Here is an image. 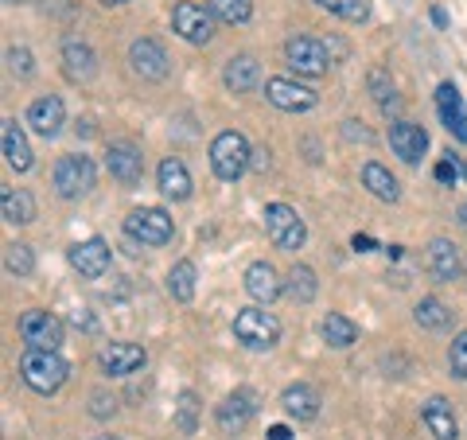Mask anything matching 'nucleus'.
Masks as SVG:
<instances>
[{"mask_svg": "<svg viewBox=\"0 0 467 440\" xmlns=\"http://www.w3.org/2000/svg\"><path fill=\"white\" fill-rule=\"evenodd\" d=\"M250 168L265 172V168H269V149H254V156H250Z\"/></svg>", "mask_w": 467, "mask_h": 440, "instance_id": "37998d69", "label": "nucleus"}, {"mask_svg": "<svg viewBox=\"0 0 467 440\" xmlns=\"http://www.w3.org/2000/svg\"><path fill=\"white\" fill-rule=\"evenodd\" d=\"M355 249H358V254H370V249H374V242L367 238V234H355Z\"/></svg>", "mask_w": 467, "mask_h": 440, "instance_id": "c03bdc74", "label": "nucleus"}, {"mask_svg": "<svg viewBox=\"0 0 467 440\" xmlns=\"http://www.w3.org/2000/svg\"><path fill=\"white\" fill-rule=\"evenodd\" d=\"M20 335L27 347H47V351H58L63 347V320H58L55 312H43V308H32V312L20 316Z\"/></svg>", "mask_w": 467, "mask_h": 440, "instance_id": "9d476101", "label": "nucleus"}, {"mask_svg": "<svg viewBox=\"0 0 467 440\" xmlns=\"http://www.w3.org/2000/svg\"><path fill=\"white\" fill-rule=\"evenodd\" d=\"M98 440H121V436H98Z\"/></svg>", "mask_w": 467, "mask_h": 440, "instance_id": "3c124183", "label": "nucleus"}, {"mask_svg": "<svg viewBox=\"0 0 467 440\" xmlns=\"http://www.w3.org/2000/svg\"><path fill=\"white\" fill-rule=\"evenodd\" d=\"M389 149H393V156H401L405 164H420V156L429 152V133L413 121H393L389 125Z\"/></svg>", "mask_w": 467, "mask_h": 440, "instance_id": "6ab92c4d", "label": "nucleus"}, {"mask_svg": "<svg viewBox=\"0 0 467 440\" xmlns=\"http://www.w3.org/2000/svg\"><path fill=\"white\" fill-rule=\"evenodd\" d=\"M129 67L149 82H164L171 75V58L156 39H133V47H129Z\"/></svg>", "mask_w": 467, "mask_h": 440, "instance_id": "4468645a", "label": "nucleus"}, {"mask_svg": "<svg viewBox=\"0 0 467 440\" xmlns=\"http://www.w3.org/2000/svg\"><path fill=\"white\" fill-rule=\"evenodd\" d=\"M0 215L12 226H27V223H36V199L24 187H0Z\"/></svg>", "mask_w": 467, "mask_h": 440, "instance_id": "bb28decb", "label": "nucleus"}, {"mask_svg": "<svg viewBox=\"0 0 467 440\" xmlns=\"http://www.w3.org/2000/svg\"><path fill=\"white\" fill-rule=\"evenodd\" d=\"M195 261H180V266H171L168 273V297L180 300V304H192L195 300Z\"/></svg>", "mask_w": 467, "mask_h": 440, "instance_id": "7c9ffc66", "label": "nucleus"}, {"mask_svg": "<svg viewBox=\"0 0 467 440\" xmlns=\"http://www.w3.org/2000/svg\"><path fill=\"white\" fill-rule=\"evenodd\" d=\"M257 405H261V398H257L254 390H234L230 398H223V405H214V424H218V433L238 436L245 424L257 417Z\"/></svg>", "mask_w": 467, "mask_h": 440, "instance_id": "1a4fd4ad", "label": "nucleus"}, {"mask_svg": "<svg viewBox=\"0 0 467 440\" xmlns=\"http://www.w3.org/2000/svg\"><path fill=\"white\" fill-rule=\"evenodd\" d=\"M448 366H451V374L463 378L467 382V331H460L456 340H451V351H448Z\"/></svg>", "mask_w": 467, "mask_h": 440, "instance_id": "58836bf2", "label": "nucleus"}, {"mask_svg": "<svg viewBox=\"0 0 467 440\" xmlns=\"http://www.w3.org/2000/svg\"><path fill=\"white\" fill-rule=\"evenodd\" d=\"M420 421L429 424L436 440H456V409H451L448 398H429L420 405Z\"/></svg>", "mask_w": 467, "mask_h": 440, "instance_id": "a878e982", "label": "nucleus"}, {"mask_svg": "<svg viewBox=\"0 0 467 440\" xmlns=\"http://www.w3.org/2000/svg\"><path fill=\"white\" fill-rule=\"evenodd\" d=\"M436 110H441V121H444L448 133L467 144V106L451 82H444L441 90H436Z\"/></svg>", "mask_w": 467, "mask_h": 440, "instance_id": "5701e85b", "label": "nucleus"}, {"mask_svg": "<svg viewBox=\"0 0 467 440\" xmlns=\"http://www.w3.org/2000/svg\"><path fill=\"white\" fill-rule=\"evenodd\" d=\"M223 82L230 94H254L261 86V63L254 55H234L223 70Z\"/></svg>", "mask_w": 467, "mask_h": 440, "instance_id": "b1692460", "label": "nucleus"}, {"mask_svg": "<svg viewBox=\"0 0 467 440\" xmlns=\"http://www.w3.org/2000/svg\"><path fill=\"white\" fill-rule=\"evenodd\" d=\"M58 55H63V75L70 82L86 86V82L98 79V55H94V47L82 36H67L63 47H58Z\"/></svg>", "mask_w": 467, "mask_h": 440, "instance_id": "9b49d317", "label": "nucleus"}, {"mask_svg": "<svg viewBox=\"0 0 467 440\" xmlns=\"http://www.w3.org/2000/svg\"><path fill=\"white\" fill-rule=\"evenodd\" d=\"M319 8H327L331 16H339L347 24H367L370 20V5L367 0H316Z\"/></svg>", "mask_w": 467, "mask_h": 440, "instance_id": "72a5a7b5", "label": "nucleus"}, {"mask_svg": "<svg viewBox=\"0 0 467 440\" xmlns=\"http://www.w3.org/2000/svg\"><path fill=\"white\" fill-rule=\"evenodd\" d=\"M265 234L276 249H285V254H296V249L308 242V226H304V218L296 215V207H288V203H269L265 207Z\"/></svg>", "mask_w": 467, "mask_h": 440, "instance_id": "39448f33", "label": "nucleus"}, {"mask_svg": "<svg viewBox=\"0 0 467 440\" xmlns=\"http://www.w3.org/2000/svg\"><path fill=\"white\" fill-rule=\"evenodd\" d=\"M362 187L374 195V199H382V203H398L401 199V187H398V180L382 168V164H362Z\"/></svg>", "mask_w": 467, "mask_h": 440, "instance_id": "cd10ccee", "label": "nucleus"}, {"mask_svg": "<svg viewBox=\"0 0 467 440\" xmlns=\"http://www.w3.org/2000/svg\"><path fill=\"white\" fill-rule=\"evenodd\" d=\"M281 405H285V414H288V417H296L300 424H308V421L319 417V393H316V386H308V382H292V386H285Z\"/></svg>", "mask_w": 467, "mask_h": 440, "instance_id": "393cba45", "label": "nucleus"}, {"mask_svg": "<svg viewBox=\"0 0 467 440\" xmlns=\"http://www.w3.org/2000/svg\"><path fill=\"white\" fill-rule=\"evenodd\" d=\"M171 27L180 39L195 43V47H207L214 39V12L202 5H192V0H180V5L171 8Z\"/></svg>", "mask_w": 467, "mask_h": 440, "instance_id": "6e6552de", "label": "nucleus"}, {"mask_svg": "<svg viewBox=\"0 0 467 440\" xmlns=\"http://www.w3.org/2000/svg\"><path fill=\"white\" fill-rule=\"evenodd\" d=\"M245 292L257 300V304H273L285 297V281L281 273H276V266H269V261H254L250 269H245Z\"/></svg>", "mask_w": 467, "mask_h": 440, "instance_id": "412c9836", "label": "nucleus"}, {"mask_svg": "<svg viewBox=\"0 0 467 440\" xmlns=\"http://www.w3.org/2000/svg\"><path fill=\"white\" fill-rule=\"evenodd\" d=\"M265 98L285 113H308V110H316V101H319V94L312 90V86H304L296 79H269L265 82Z\"/></svg>", "mask_w": 467, "mask_h": 440, "instance_id": "f8f14e48", "label": "nucleus"}, {"mask_svg": "<svg viewBox=\"0 0 467 440\" xmlns=\"http://www.w3.org/2000/svg\"><path fill=\"white\" fill-rule=\"evenodd\" d=\"M432 24H441V27L448 24V16H444V8H432Z\"/></svg>", "mask_w": 467, "mask_h": 440, "instance_id": "de8ad7c7", "label": "nucleus"}, {"mask_svg": "<svg viewBox=\"0 0 467 440\" xmlns=\"http://www.w3.org/2000/svg\"><path fill=\"white\" fill-rule=\"evenodd\" d=\"M70 324L82 328V331H98V320H90L86 312H75V316H70Z\"/></svg>", "mask_w": 467, "mask_h": 440, "instance_id": "79ce46f5", "label": "nucleus"}, {"mask_svg": "<svg viewBox=\"0 0 467 440\" xmlns=\"http://www.w3.org/2000/svg\"><path fill=\"white\" fill-rule=\"evenodd\" d=\"M144 362H149V351H144L140 343H106L98 351V366L109 378L137 374V371H144Z\"/></svg>", "mask_w": 467, "mask_h": 440, "instance_id": "ddd939ff", "label": "nucleus"}, {"mask_svg": "<svg viewBox=\"0 0 467 440\" xmlns=\"http://www.w3.org/2000/svg\"><path fill=\"white\" fill-rule=\"evenodd\" d=\"M234 340L250 351H269V347H276V340H281V320L273 312H265V304L242 308V312L234 316Z\"/></svg>", "mask_w": 467, "mask_h": 440, "instance_id": "7ed1b4c3", "label": "nucleus"}, {"mask_svg": "<svg viewBox=\"0 0 467 440\" xmlns=\"http://www.w3.org/2000/svg\"><path fill=\"white\" fill-rule=\"evenodd\" d=\"M51 183H55V195H58V199H82V195H90V192H94L98 168H94V160H90V156L70 152V156H63V160L55 164Z\"/></svg>", "mask_w": 467, "mask_h": 440, "instance_id": "20e7f679", "label": "nucleus"}, {"mask_svg": "<svg viewBox=\"0 0 467 440\" xmlns=\"http://www.w3.org/2000/svg\"><path fill=\"white\" fill-rule=\"evenodd\" d=\"M250 156H254V149H250V141H245L238 129H226V133H218L211 141V168H214V175L223 183L242 180L245 168H250Z\"/></svg>", "mask_w": 467, "mask_h": 440, "instance_id": "f03ea898", "label": "nucleus"}, {"mask_svg": "<svg viewBox=\"0 0 467 440\" xmlns=\"http://www.w3.org/2000/svg\"><path fill=\"white\" fill-rule=\"evenodd\" d=\"M319 331H324L327 347H335V351H347L350 343L358 340V328L350 324L343 312H327V316H324V324H319Z\"/></svg>", "mask_w": 467, "mask_h": 440, "instance_id": "c756f323", "label": "nucleus"}, {"mask_svg": "<svg viewBox=\"0 0 467 440\" xmlns=\"http://www.w3.org/2000/svg\"><path fill=\"white\" fill-rule=\"evenodd\" d=\"M20 378H24V386L27 390H36V393H55V390H63V382L70 378V362L58 355V351H47V347H27L24 355H20Z\"/></svg>", "mask_w": 467, "mask_h": 440, "instance_id": "f257e3e1", "label": "nucleus"}, {"mask_svg": "<svg viewBox=\"0 0 467 440\" xmlns=\"http://www.w3.org/2000/svg\"><path fill=\"white\" fill-rule=\"evenodd\" d=\"M125 234L140 246H168L175 234V223H171V215L160 207H137L125 218Z\"/></svg>", "mask_w": 467, "mask_h": 440, "instance_id": "423d86ee", "label": "nucleus"}, {"mask_svg": "<svg viewBox=\"0 0 467 440\" xmlns=\"http://www.w3.org/2000/svg\"><path fill=\"white\" fill-rule=\"evenodd\" d=\"M5 5H24V0H5Z\"/></svg>", "mask_w": 467, "mask_h": 440, "instance_id": "8fccbe9b", "label": "nucleus"}, {"mask_svg": "<svg viewBox=\"0 0 467 440\" xmlns=\"http://www.w3.org/2000/svg\"><path fill=\"white\" fill-rule=\"evenodd\" d=\"M5 269H8L12 277H32V273H36V254H32V246L8 242V246H5Z\"/></svg>", "mask_w": 467, "mask_h": 440, "instance_id": "f704fd0d", "label": "nucleus"}, {"mask_svg": "<svg viewBox=\"0 0 467 440\" xmlns=\"http://www.w3.org/2000/svg\"><path fill=\"white\" fill-rule=\"evenodd\" d=\"M285 292L296 304H312L316 300V292H319V277L312 266H292L288 277H285Z\"/></svg>", "mask_w": 467, "mask_h": 440, "instance_id": "c85d7f7f", "label": "nucleus"}, {"mask_svg": "<svg viewBox=\"0 0 467 440\" xmlns=\"http://www.w3.org/2000/svg\"><path fill=\"white\" fill-rule=\"evenodd\" d=\"M101 5H125V0H101Z\"/></svg>", "mask_w": 467, "mask_h": 440, "instance_id": "09e8293b", "label": "nucleus"}, {"mask_svg": "<svg viewBox=\"0 0 467 440\" xmlns=\"http://www.w3.org/2000/svg\"><path fill=\"white\" fill-rule=\"evenodd\" d=\"M90 414H94V417H113V414H117V402L109 398L106 390H94V393H90Z\"/></svg>", "mask_w": 467, "mask_h": 440, "instance_id": "a19ab883", "label": "nucleus"}, {"mask_svg": "<svg viewBox=\"0 0 467 440\" xmlns=\"http://www.w3.org/2000/svg\"><path fill=\"white\" fill-rule=\"evenodd\" d=\"M156 187L164 192L168 199L175 203H183V199H192V172H187V164L180 156H164L160 160V168H156Z\"/></svg>", "mask_w": 467, "mask_h": 440, "instance_id": "4be33fe9", "label": "nucleus"}, {"mask_svg": "<svg viewBox=\"0 0 467 440\" xmlns=\"http://www.w3.org/2000/svg\"><path fill=\"white\" fill-rule=\"evenodd\" d=\"M285 63L304 79H319V75H327L331 55L316 36H292L285 43Z\"/></svg>", "mask_w": 467, "mask_h": 440, "instance_id": "0eeeda50", "label": "nucleus"}, {"mask_svg": "<svg viewBox=\"0 0 467 440\" xmlns=\"http://www.w3.org/2000/svg\"><path fill=\"white\" fill-rule=\"evenodd\" d=\"M0 152H5V164L12 172H27V168L36 164L32 144H27L24 129L16 125V117H5V125H0Z\"/></svg>", "mask_w": 467, "mask_h": 440, "instance_id": "aec40b11", "label": "nucleus"}, {"mask_svg": "<svg viewBox=\"0 0 467 440\" xmlns=\"http://www.w3.org/2000/svg\"><path fill=\"white\" fill-rule=\"evenodd\" d=\"M5 58H8V70L16 79H32L36 75V58H32V51H27V47H8Z\"/></svg>", "mask_w": 467, "mask_h": 440, "instance_id": "4c0bfd02", "label": "nucleus"}, {"mask_svg": "<svg viewBox=\"0 0 467 440\" xmlns=\"http://www.w3.org/2000/svg\"><path fill=\"white\" fill-rule=\"evenodd\" d=\"M413 320L425 331H448L451 328V312H448V304L444 300H436V297H425L417 308H413Z\"/></svg>", "mask_w": 467, "mask_h": 440, "instance_id": "2f4dec72", "label": "nucleus"}, {"mask_svg": "<svg viewBox=\"0 0 467 440\" xmlns=\"http://www.w3.org/2000/svg\"><path fill=\"white\" fill-rule=\"evenodd\" d=\"M70 266H75L82 277H106L109 273V266H113V249H109V242L106 238H86V242H75L70 246Z\"/></svg>", "mask_w": 467, "mask_h": 440, "instance_id": "dca6fc26", "label": "nucleus"}, {"mask_svg": "<svg viewBox=\"0 0 467 440\" xmlns=\"http://www.w3.org/2000/svg\"><path fill=\"white\" fill-rule=\"evenodd\" d=\"M106 168L121 187H137L140 175H144V156H140L137 144L117 141V144H109V152H106Z\"/></svg>", "mask_w": 467, "mask_h": 440, "instance_id": "f3484780", "label": "nucleus"}, {"mask_svg": "<svg viewBox=\"0 0 467 440\" xmlns=\"http://www.w3.org/2000/svg\"><path fill=\"white\" fill-rule=\"evenodd\" d=\"M456 218H460V226H463V230H467V199H463V203H460V211H456Z\"/></svg>", "mask_w": 467, "mask_h": 440, "instance_id": "49530a36", "label": "nucleus"}, {"mask_svg": "<svg viewBox=\"0 0 467 440\" xmlns=\"http://www.w3.org/2000/svg\"><path fill=\"white\" fill-rule=\"evenodd\" d=\"M432 175H436V180H441L444 187H456V180H460V175H467V168H460V160H451V152H448L441 164L432 168Z\"/></svg>", "mask_w": 467, "mask_h": 440, "instance_id": "ea45409f", "label": "nucleus"}, {"mask_svg": "<svg viewBox=\"0 0 467 440\" xmlns=\"http://www.w3.org/2000/svg\"><path fill=\"white\" fill-rule=\"evenodd\" d=\"M195 424H199V398H195V390H183L180 402H175V429L183 436H192Z\"/></svg>", "mask_w": 467, "mask_h": 440, "instance_id": "e433bc0d", "label": "nucleus"}, {"mask_svg": "<svg viewBox=\"0 0 467 440\" xmlns=\"http://www.w3.org/2000/svg\"><path fill=\"white\" fill-rule=\"evenodd\" d=\"M367 90H370V98H374L386 113L398 110V98H393V79H389L386 67H374V70H370V75H367Z\"/></svg>", "mask_w": 467, "mask_h": 440, "instance_id": "473e14b6", "label": "nucleus"}, {"mask_svg": "<svg viewBox=\"0 0 467 440\" xmlns=\"http://www.w3.org/2000/svg\"><path fill=\"white\" fill-rule=\"evenodd\" d=\"M269 440H292V433L285 429V424H273V429H269Z\"/></svg>", "mask_w": 467, "mask_h": 440, "instance_id": "a18cd8bd", "label": "nucleus"}, {"mask_svg": "<svg viewBox=\"0 0 467 440\" xmlns=\"http://www.w3.org/2000/svg\"><path fill=\"white\" fill-rule=\"evenodd\" d=\"M27 125H32V133H36V137L55 141L58 133H63V125H67L63 98H58V94H43V98H36L32 106H27Z\"/></svg>", "mask_w": 467, "mask_h": 440, "instance_id": "2eb2a0df", "label": "nucleus"}, {"mask_svg": "<svg viewBox=\"0 0 467 440\" xmlns=\"http://www.w3.org/2000/svg\"><path fill=\"white\" fill-rule=\"evenodd\" d=\"M207 8L223 24H250L254 20V5H250V0H207Z\"/></svg>", "mask_w": 467, "mask_h": 440, "instance_id": "c9c22d12", "label": "nucleus"}, {"mask_svg": "<svg viewBox=\"0 0 467 440\" xmlns=\"http://www.w3.org/2000/svg\"><path fill=\"white\" fill-rule=\"evenodd\" d=\"M425 266L432 273V281H441V285H451V281H460V273L467 269L463 261H460V249L451 246L448 238H432L429 249H425Z\"/></svg>", "mask_w": 467, "mask_h": 440, "instance_id": "a211bd4d", "label": "nucleus"}]
</instances>
